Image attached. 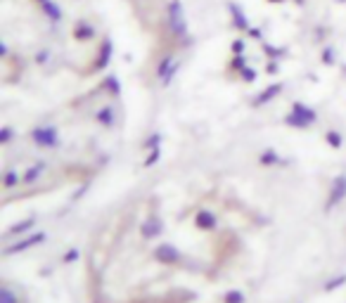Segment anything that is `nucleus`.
I'll list each match as a JSON object with an SVG mask.
<instances>
[{"mask_svg":"<svg viewBox=\"0 0 346 303\" xmlns=\"http://www.w3.org/2000/svg\"><path fill=\"white\" fill-rule=\"evenodd\" d=\"M166 28L171 38H176V41L187 38V17L180 0H168L166 3Z\"/></svg>","mask_w":346,"mask_h":303,"instance_id":"obj_1","label":"nucleus"},{"mask_svg":"<svg viewBox=\"0 0 346 303\" xmlns=\"http://www.w3.org/2000/svg\"><path fill=\"white\" fill-rule=\"evenodd\" d=\"M178 69H180V59H178V57H173L171 52H166V55H161L159 64H157V76L161 78V83H164V85H168V83L176 78Z\"/></svg>","mask_w":346,"mask_h":303,"instance_id":"obj_2","label":"nucleus"},{"mask_svg":"<svg viewBox=\"0 0 346 303\" xmlns=\"http://www.w3.org/2000/svg\"><path fill=\"white\" fill-rule=\"evenodd\" d=\"M111 57H114V41H111L109 36H104L102 43L97 45V55L93 59V71H102L109 67Z\"/></svg>","mask_w":346,"mask_h":303,"instance_id":"obj_3","label":"nucleus"},{"mask_svg":"<svg viewBox=\"0 0 346 303\" xmlns=\"http://www.w3.org/2000/svg\"><path fill=\"white\" fill-rule=\"evenodd\" d=\"M71 36L76 38V43H90L93 38H97V28L88 19H78L71 26Z\"/></svg>","mask_w":346,"mask_h":303,"instance_id":"obj_4","label":"nucleus"},{"mask_svg":"<svg viewBox=\"0 0 346 303\" xmlns=\"http://www.w3.org/2000/svg\"><path fill=\"white\" fill-rule=\"evenodd\" d=\"M31 138H34V142L38 147H55L57 142H60V135H57V131L52 128V126H41V128H36V131L31 133Z\"/></svg>","mask_w":346,"mask_h":303,"instance_id":"obj_5","label":"nucleus"},{"mask_svg":"<svg viewBox=\"0 0 346 303\" xmlns=\"http://www.w3.org/2000/svg\"><path fill=\"white\" fill-rule=\"evenodd\" d=\"M228 14H230V21H233V26L237 28V31H249L251 24H249V17L244 14V10L240 7V3H228Z\"/></svg>","mask_w":346,"mask_h":303,"instance_id":"obj_6","label":"nucleus"},{"mask_svg":"<svg viewBox=\"0 0 346 303\" xmlns=\"http://www.w3.org/2000/svg\"><path fill=\"white\" fill-rule=\"evenodd\" d=\"M38 7H41V12L45 14L52 24H60V21L64 19L62 5H60V3H55V0H48V3H43V5H38Z\"/></svg>","mask_w":346,"mask_h":303,"instance_id":"obj_7","label":"nucleus"},{"mask_svg":"<svg viewBox=\"0 0 346 303\" xmlns=\"http://www.w3.org/2000/svg\"><path fill=\"white\" fill-rule=\"evenodd\" d=\"M95 118L104 126H111L114 124V109H111V107H102V109H97Z\"/></svg>","mask_w":346,"mask_h":303,"instance_id":"obj_8","label":"nucleus"},{"mask_svg":"<svg viewBox=\"0 0 346 303\" xmlns=\"http://www.w3.org/2000/svg\"><path fill=\"white\" fill-rule=\"evenodd\" d=\"M249 64H247V57L244 55H233V62H230V71H235V74H240L242 69H247Z\"/></svg>","mask_w":346,"mask_h":303,"instance_id":"obj_9","label":"nucleus"},{"mask_svg":"<svg viewBox=\"0 0 346 303\" xmlns=\"http://www.w3.org/2000/svg\"><path fill=\"white\" fill-rule=\"evenodd\" d=\"M280 90H282V85H280V83H275V85H270V88H266L261 93V95H258V102H268L270 97H275L277 93H280Z\"/></svg>","mask_w":346,"mask_h":303,"instance_id":"obj_10","label":"nucleus"},{"mask_svg":"<svg viewBox=\"0 0 346 303\" xmlns=\"http://www.w3.org/2000/svg\"><path fill=\"white\" fill-rule=\"evenodd\" d=\"M104 88L109 90L111 95H119V93H121V85H119V78H117V76H109V78L104 81Z\"/></svg>","mask_w":346,"mask_h":303,"instance_id":"obj_11","label":"nucleus"},{"mask_svg":"<svg viewBox=\"0 0 346 303\" xmlns=\"http://www.w3.org/2000/svg\"><path fill=\"white\" fill-rule=\"evenodd\" d=\"M244 52H247V41L235 38V41H233V55H244Z\"/></svg>","mask_w":346,"mask_h":303,"instance_id":"obj_12","label":"nucleus"},{"mask_svg":"<svg viewBox=\"0 0 346 303\" xmlns=\"http://www.w3.org/2000/svg\"><path fill=\"white\" fill-rule=\"evenodd\" d=\"M261 50H263V52H268L273 59L282 55V50H280V48H273V45H270V43H266V41H261Z\"/></svg>","mask_w":346,"mask_h":303,"instance_id":"obj_13","label":"nucleus"},{"mask_svg":"<svg viewBox=\"0 0 346 303\" xmlns=\"http://www.w3.org/2000/svg\"><path fill=\"white\" fill-rule=\"evenodd\" d=\"M323 62L325 64H334V48L332 45H325V48H323Z\"/></svg>","mask_w":346,"mask_h":303,"instance_id":"obj_14","label":"nucleus"},{"mask_svg":"<svg viewBox=\"0 0 346 303\" xmlns=\"http://www.w3.org/2000/svg\"><path fill=\"white\" fill-rule=\"evenodd\" d=\"M240 78H244L247 83H251L254 78H256V69H254V67H247V69L240 71Z\"/></svg>","mask_w":346,"mask_h":303,"instance_id":"obj_15","label":"nucleus"},{"mask_svg":"<svg viewBox=\"0 0 346 303\" xmlns=\"http://www.w3.org/2000/svg\"><path fill=\"white\" fill-rule=\"evenodd\" d=\"M48 55H50V50H41V52H36V62L43 64L45 59H48Z\"/></svg>","mask_w":346,"mask_h":303,"instance_id":"obj_16","label":"nucleus"},{"mask_svg":"<svg viewBox=\"0 0 346 303\" xmlns=\"http://www.w3.org/2000/svg\"><path fill=\"white\" fill-rule=\"evenodd\" d=\"M247 34H249L251 38H261V31H258V28H249V31H247Z\"/></svg>","mask_w":346,"mask_h":303,"instance_id":"obj_17","label":"nucleus"},{"mask_svg":"<svg viewBox=\"0 0 346 303\" xmlns=\"http://www.w3.org/2000/svg\"><path fill=\"white\" fill-rule=\"evenodd\" d=\"M268 3H273V5H277V3H282V0H268Z\"/></svg>","mask_w":346,"mask_h":303,"instance_id":"obj_18","label":"nucleus"},{"mask_svg":"<svg viewBox=\"0 0 346 303\" xmlns=\"http://www.w3.org/2000/svg\"><path fill=\"white\" fill-rule=\"evenodd\" d=\"M36 3H38V5H43V3H48V0H36Z\"/></svg>","mask_w":346,"mask_h":303,"instance_id":"obj_19","label":"nucleus"}]
</instances>
